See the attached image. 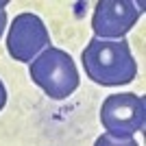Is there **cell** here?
Returning <instances> with one entry per match:
<instances>
[{
    "mask_svg": "<svg viewBox=\"0 0 146 146\" xmlns=\"http://www.w3.org/2000/svg\"><path fill=\"white\" fill-rule=\"evenodd\" d=\"M81 61L87 79H92L98 85H127L137 76V61L127 39L92 37L81 52Z\"/></svg>",
    "mask_w": 146,
    "mask_h": 146,
    "instance_id": "6da1fadb",
    "label": "cell"
},
{
    "mask_svg": "<svg viewBox=\"0 0 146 146\" xmlns=\"http://www.w3.org/2000/svg\"><path fill=\"white\" fill-rule=\"evenodd\" d=\"M29 74L33 83L42 87L52 100H63L72 96L81 83L72 57L55 46H48L37 59L31 61Z\"/></svg>",
    "mask_w": 146,
    "mask_h": 146,
    "instance_id": "7a4b0ae2",
    "label": "cell"
},
{
    "mask_svg": "<svg viewBox=\"0 0 146 146\" xmlns=\"http://www.w3.org/2000/svg\"><path fill=\"white\" fill-rule=\"evenodd\" d=\"M100 124L107 133L133 137L146 124V100L133 92L109 94L100 107Z\"/></svg>",
    "mask_w": 146,
    "mask_h": 146,
    "instance_id": "3957f363",
    "label": "cell"
},
{
    "mask_svg": "<svg viewBox=\"0 0 146 146\" xmlns=\"http://www.w3.org/2000/svg\"><path fill=\"white\" fill-rule=\"evenodd\" d=\"M50 46V35L44 20L35 13H20L9 26L7 50L15 61L31 63Z\"/></svg>",
    "mask_w": 146,
    "mask_h": 146,
    "instance_id": "277c9868",
    "label": "cell"
},
{
    "mask_svg": "<svg viewBox=\"0 0 146 146\" xmlns=\"http://www.w3.org/2000/svg\"><path fill=\"white\" fill-rule=\"evenodd\" d=\"M144 5L131 0H100L92 13V29L98 39H124L142 18Z\"/></svg>",
    "mask_w": 146,
    "mask_h": 146,
    "instance_id": "5b68a950",
    "label": "cell"
},
{
    "mask_svg": "<svg viewBox=\"0 0 146 146\" xmlns=\"http://www.w3.org/2000/svg\"><path fill=\"white\" fill-rule=\"evenodd\" d=\"M94 146H140L133 137H120V135H111V133H103L94 142Z\"/></svg>",
    "mask_w": 146,
    "mask_h": 146,
    "instance_id": "8992f818",
    "label": "cell"
},
{
    "mask_svg": "<svg viewBox=\"0 0 146 146\" xmlns=\"http://www.w3.org/2000/svg\"><path fill=\"white\" fill-rule=\"evenodd\" d=\"M5 105H7V90H5V83L0 81V111L5 109Z\"/></svg>",
    "mask_w": 146,
    "mask_h": 146,
    "instance_id": "52a82bcc",
    "label": "cell"
},
{
    "mask_svg": "<svg viewBox=\"0 0 146 146\" xmlns=\"http://www.w3.org/2000/svg\"><path fill=\"white\" fill-rule=\"evenodd\" d=\"M5 26H7V11L0 9V37H2V33H5Z\"/></svg>",
    "mask_w": 146,
    "mask_h": 146,
    "instance_id": "ba28073f",
    "label": "cell"
}]
</instances>
